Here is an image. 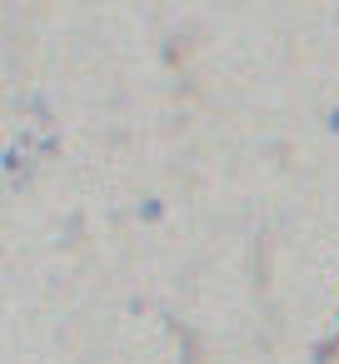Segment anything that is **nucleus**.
<instances>
[{"label":"nucleus","instance_id":"nucleus-1","mask_svg":"<svg viewBox=\"0 0 339 364\" xmlns=\"http://www.w3.org/2000/svg\"><path fill=\"white\" fill-rule=\"evenodd\" d=\"M334 349H339V339H324V344L314 349V364H329V359H334Z\"/></svg>","mask_w":339,"mask_h":364}]
</instances>
